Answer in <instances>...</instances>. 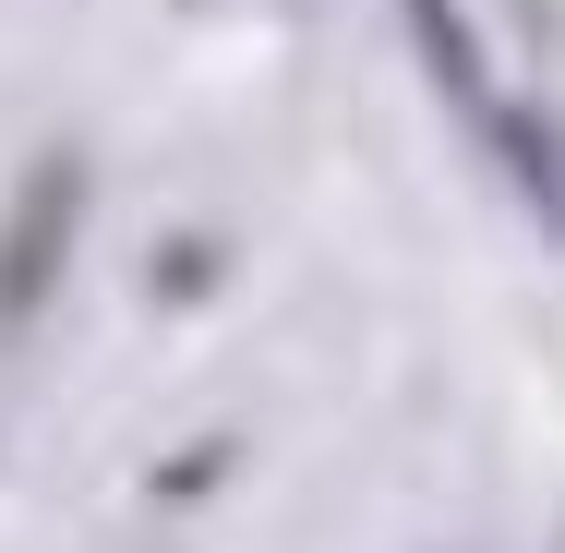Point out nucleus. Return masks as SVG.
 I'll return each mask as SVG.
<instances>
[{"label": "nucleus", "mask_w": 565, "mask_h": 553, "mask_svg": "<svg viewBox=\"0 0 565 553\" xmlns=\"http://www.w3.org/2000/svg\"><path fill=\"white\" fill-rule=\"evenodd\" d=\"M73 217H85V169L49 157V169L24 181L12 228H0V313H36V301H49V277H61V253H73Z\"/></svg>", "instance_id": "f257e3e1"}, {"label": "nucleus", "mask_w": 565, "mask_h": 553, "mask_svg": "<svg viewBox=\"0 0 565 553\" xmlns=\"http://www.w3.org/2000/svg\"><path fill=\"white\" fill-rule=\"evenodd\" d=\"M409 24H422V49H434V73H446L457 109H481V49H469V24H457V0H409Z\"/></svg>", "instance_id": "f03ea898"}]
</instances>
